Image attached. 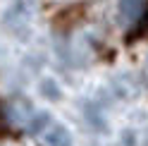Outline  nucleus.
Masks as SVG:
<instances>
[{
    "label": "nucleus",
    "instance_id": "f257e3e1",
    "mask_svg": "<svg viewBox=\"0 0 148 146\" xmlns=\"http://www.w3.org/2000/svg\"><path fill=\"white\" fill-rule=\"evenodd\" d=\"M45 146H72L69 132L62 125H53L48 129V134H45Z\"/></svg>",
    "mask_w": 148,
    "mask_h": 146
},
{
    "label": "nucleus",
    "instance_id": "f03ea898",
    "mask_svg": "<svg viewBox=\"0 0 148 146\" xmlns=\"http://www.w3.org/2000/svg\"><path fill=\"white\" fill-rule=\"evenodd\" d=\"M146 10V5L143 3H136V0H127V3H119V12H122L124 19H138V17L143 14Z\"/></svg>",
    "mask_w": 148,
    "mask_h": 146
},
{
    "label": "nucleus",
    "instance_id": "7ed1b4c3",
    "mask_svg": "<svg viewBox=\"0 0 148 146\" xmlns=\"http://www.w3.org/2000/svg\"><path fill=\"white\" fill-rule=\"evenodd\" d=\"M48 125H50L48 113H36V115L31 117V122H29V132H31V134H41Z\"/></svg>",
    "mask_w": 148,
    "mask_h": 146
},
{
    "label": "nucleus",
    "instance_id": "20e7f679",
    "mask_svg": "<svg viewBox=\"0 0 148 146\" xmlns=\"http://www.w3.org/2000/svg\"><path fill=\"white\" fill-rule=\"evenodd\" d=\"M41 91H43V96H45V98H50V101H58V98H60V86L55 84L53 79L43 81V84H41Z\"/></svg>",
    "mask_w": 148,
    "mask_h": 146
},
{
    "label": "nucleus",
    "instance_id": "39448f33",
    "mask_svg": "<svg viewBox=\"0 0 148 146\" xmlns=\"http://www.w3.org/2000/svg\"><path fill=\"white\" fill-rule=\"evenodd\" d=\"M134 141H136V136L127 129V132H124V144H127V146H134Z\"/></svg>",
    "mask_w": 148,
    "mask_h": 146
}]
</instances>
